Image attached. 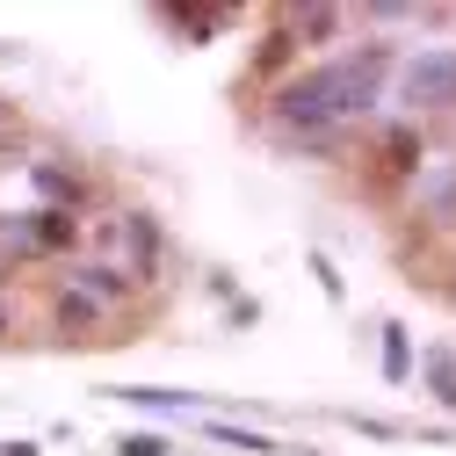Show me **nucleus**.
<instances>
[{
  "mask_svg": "<svg viewBox=\"0 0 456 456\" xmlns=\"http://www.w3.org/2000/svg\"><path fill=\"white\" fill-rule=\"evenodd\" d=\"M384 73H391V51H384V44H362L355 59L312 66L305 80L275 87V131L333 138V124H340V117H362V109L384 94Z\"/></svg>",
  "mask_w": 456,
  "mask_h": 456,
  "instance_id": "1",
  "label": "nucleus"
},
{
  "mask_svg": "<svg viewBox=\"0 0 456 456\" xmlns=\"http://www.w3.org/2000/svg\"><path fill=\"white\" fill-rule=\"evenodd\" d=\"M398 102L406 109H456V51L435 44V51H413L398 66Z\"/></svg>",
  "mask_w": 456,
  "mask_h": 456,
  "instance_id": "2",
  "label": "nucleus"
},
{
  "mask_svg": "<svg viewBox=\"0 0 456 456\" xmlns=\"http://www.w3.org/2000/svg\"><path fill=\"white\" fill-rule=\"evenodd\" d=\"M73 290L94 297V305H117V297L131 290V275H124L117 261H80V268H73Z\"/></svg>",
  "mask_w": 456,
  "mask_h": 456,
  "instance_id": "3",
  "label": "nucleus"
},
{
  "mask_svg": "<svg viewBox=\"0 0 456 456\" xmlns=\"http://www.w3.org/2000/svg\"><path fill=\"white\" fill-rule=\"evenodd\" d=\"M203 435H210L217 449H247V456H282V442H275V435H254V428H232V420H203Z\"/></svg>",
  "mask_w": 456,
  "mask_h": 456,
  "instance_id": "4",
  "label": "nucleus"
},
{
  "mask_svg": "<svg viewBox=\"0 0 456 456\" xmlns=\"http://www.w3.org/2000/svg\"><path fill=\"white\" fill-rule=\"evenodd\" d=\"M29 224H37V254H59V247L80 240V224H73L66 210H29Z\"/></svg>",
  "mask_w": 456,
  "mask_h": 456,
  "instance_id": "5",
  "label": "nucleus"
},
{
  "mask_svg": "<svg viewBox=\"0 0 456 456\" xmlns=\"http://www.w3.org/2000/svg\"><path fill=\"white\" fill-rule=\"evenodd\" d=\"M109 398L145 406V413H182V406H189V391H159V384H124V391H109Z\"/></svg>",
  "mask_w": 456,
  "mask_h": 456,
  "instance_id": "6",
  "label": "nucleus"
},
{
  "mask_svg": "<svg viewBox=\"0 0 456 456\" xmlns=\"http://www.w3.org/2000/svg\"><path fill=\"white\" fill-rule=\"evenodd\" d=\"M290 37H305V44H333V37H340V8H297Z\"/></svg>",
  "mask_w": 456,
  "mask_h": 456,
  "instance_id": "7",
  "label": "nucleus"
},
{
  "mask_svg": "<svg viewBox=\"0 0 456 456\" xmlns=\"http://www.w3.org/2000/svg\"><path fill=\"white\" fill-rule=\"evenodd\" d=\"M124 232H131V254H138V275H152V261H159V232H152V217H124Z\"/></svg>",
  "mask_w": 456,
  "mask_h": 456,
  "instance_id": "8",
  "label": "nucleus"
},
{
  "mask_svg": "<svg viewBox=\"0 0 456 456\" xmlns=\"http://www.w3.org/2000/svg\"><path fill=\"white\" fill-rule=\"evenodd\" d=\"M428 384H435L442 406H456V355L449 348H428Z\"/></svg>",
  "mask_w": 456,
  "mask_h": 456,
  "instance_id": "9",
  "label": "nucleus"
},
{
  "mask_svg": "<svg viewBox=\"0 0 456 456\" xmlns=\"http://www.w3.org/2000/svg\"><path fill=\"white\" fill-rule=\"evenodd\" d=\"M0 247H8V254H37V224H29V210H15V217H0Z\"/></svg>",
  "mask_w": 456,
  "mask_h": 456,
  "instance_id": "10",
  "label": "nucleus"
},
{
  "mask_svg": "<svg viewBox=\"0 0 456 456\" xmlns=\"http://www.w3.org/2000/svg\"><path fill=\"white\" fill-rule=\"evenodd\" d=\"M94 319H102V305H94V297H80L73 282H66V290H59V326H94Z\"/></svg>",
  "mask_w": 456,
  "mask_h": 456,
  "instance_id": "11",
  "label": "nucleus"
},
{
  "mask_svg": "<svg viewBox=\"0 0 456 456\" xmlns=\"http://www.w3.org/2000/svg\"><path fill=\"white\" fill-rule=\"evenodd\" d=\"M406 362H413V348H406V326H384V377L398 384V377H406Z\"/></svg>",
  "mask_w": 456,
  "mask_h": 456,
  "instance_id": "12",
  "label": "nucleus"
},
{
  "mask_svg": "<svg viewBox=\"0 0 456 456\" xmlns=\"http://www.w3.org/2000/svg\"><path fill=\"white\" fill-rule=\"evenodd\" d=\"M117 456H167V435L138 428V435H117Z\"/></svg>",
  "mask_w": 456,
  "mask_h": 456,
  "instance_id": "13",
  "label": "nucleus"
},
{
  "mask_svg": "<svg viewBox=\"0 0 456 456\" xmlns=\"http://www.w3.org/2000/svg\"><path fill=\"white\" fill-rule=\"evenodd\" d=\"M37 189H51V196H80L73 175H59V167H37Z\"/></svg>",
  "mask_w": 456,
  "mask_h": 456,
  "instance_id": "14",
  "label": "nucleus"
},
{
  "mask_svg": "<svg viewBox=\"0 0 456 456\" xmlns=\"http://www.w3.org/2000/svg\"><path fill=\"white\" fill-rule=\"evenodd\" d=\"M0 456H37V442H8V449H0Z\"/></svg>",
  "mask_w": 456,
  "mask_h": 456,
  "instance_id": "15",
  "label": "nucleus"
},
{
  "mask_svg": "<svg viewBox=\"0 0 456 456\" xmlns=\"http://www.w3.org/2000/svg\"><path fill=\"white\" fill-rule=\"evenodd\" d=\"M8 326H15V312H8V305H0V333H8Z\"/></svg>",
  "mask_w": 456,
  "mask_h": 456,
  "instance_id": "16",
  "label": "nucleus"
},
{
  "mask_svg": "<svg viewBox=\"0 0 456 456\" xmlns=\"http://www.w3.org/2000/svg\"><path fill=\"white\" fill-rule=\"evenodd\" d=\"M0 124H8V94H0Z\"/></svg>",
  "mask_w": 456,
  "mask_h": 456,
  "instance_id": "17",
  "label": "nucleus"
}]
</instances>
